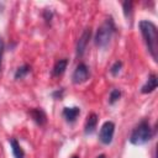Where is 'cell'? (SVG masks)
Returning a JSON list of instances; mask_svg holds the SVG:
<instances>
[{
  "label": "cell",
  "instance_id": "obj_19",
  "mask_svg": "<svg viewBox=\"0 0 158 158\" xmlns=\"http://www.w3.org/2000/svg\"><path fill=\"white\" fill-rule=\"evenodd\" d=\"M96 158H105V154H100V156H98Z\"/></svg>",
  "mask_w": 158,
  "mask_h": 158
},
{
  "label": "cell",
  "instance_id": "obj_5",
  "mask_svg": "<svg viewBox=\"0 0 158 158\" xmlns=\"http://www.w3.org/2000/svg\"><path fill=\"white\" fill-rule=\"evenodd\" d=\"M89 78V68L84 64V63H79L77 65V68L73 72L72 79L74 84H81L84 81H86Z\"/></svg>",
  "mask_w": 158,
  "mask_h": 158
},
{
  "label": "cell",
  "instance_id": "obj_16",
  "mask_svg": "<svg viewBox=\"0 0 158 158\" xmlns=\"http://www.w3.org/2000/svg\"><path fill=\"white\" fill-rule=\"evenodd\" d=\"M123 14L126 17H128V15L131 14V9H132V1H125L123 2Z\"/></svg>",
  "mask_w": 158,
  "mask_h": 158
},
{
  "label": "cell",
  "instance_id": "obj_15",
  "mask_svg": "<svg viewBox=\"0 0 158 158\" xmlns=\"http://www.w3.org/2000/svg\"><path fill=\"white\" fill-rule=\"evenodd\" d=\"M121 68H122V62H121V60H116V62L112 64V67L110 68V73H111L114 77H116V75L120 73Z\"/></svg>",
  "mask_w": 158,
  "mask_h": 158
},
{
  "label": "cell",
  "instance_id": "obj_1",
  "mask_svg": "<svg viewBox=\"0 0 158 158\" xmlns=\"http://www.w3.org/2000/svg\"><path fill=\"white\" fill-rule=\"evenodd\" d=\"M138 26H139L142 37L146 42V46L148 48V52L151 53L154 62H157V59H158V30H157V26L148 20L139 21Z\"/></svg>",
  "mask_w": 158,
  "mask_h": 158
},
{
  "label": "cell",
  "instance_id": "obj_20",
  "mask_svg": "<svg viewBox=\"0 0 158 158\" xmlns=\"http://www.w3.org/2000/svg\"><path fill=\"white\" fill-rule=\"evenodd\" d=\"M70 158H79L78 156H73V157H70Z\"/></svg>",
  "mask_w": 158,
  "mask_h": 158
},
{
  "label": "cell",
  "instance_id": "obj_2",
  "mask_svg": "<svg viewBox=\"0 0 158 158\" xmlns=\"http://www.w3.org/2000/svg\"><path fill=\"white\" fill-rule=\"evenodd\" d=\"M115 31H116V27H115L112 17L106 19L96 31V35L94 38L95 44L98 47H101V48L106 47L109 44V42L111 41V37L115 33Z\"/></svg>",
  "mask_w": 158,
  "mask_h": 158
},
{
  "label": "cell",
  "instance_id": "obj_12",
  "mask_svg": "<svg viewBox=\"0 0 158 158\" xmlns=\"http://www.w3.org/2000/svg\"><path fill=\"white\" fill-rule=\"evenodd\" d=\"M10 146H11L12 156H14L15 158H23V157H25V152H23V149L21 148V146H20V143L17 142V139L11 138V139H10Z\"/></svg>",
  "mask_w": 158,
  "mask_h": 158
},
{
  "label": "cell",
  "instance_id": "obj_18",
  "mask_svg": "<svg viewBox=\"0 0 158 158\" xmlns=\"http://www.w3.org/2000/svg\"><path fill=\"white\" fill-rule=\"evenodd\" d=\"M2 52H4V41L0 36V67H1V59H2Z\"/></svg>",
  "mask_w": 158,
  "mask_h": 158
},
{
  "label": "cell",
  "instance_id": "obj_17",
  "mask_svg": "<svg viewBox=\"0 0 158 158\" xmlns=\"http://www.w3.org/2000/svg\"><path fill=\"white\" fill-rule=\"evenodd\" d=\"M63 89H60V90H57V91H54L52 95H53V98L54 99H62V96H63Z\"/></svg>",
  "mask_w": 158,
  "mask_h": 158
},
{
  "label": "cell",
  "instance_id": "obj_13",
  "mask_svg": "<svg viewBox=\"0 0 158 158\" xmlns=\"http://www.w3.org/2000/svg\"><path fill=\"white\" fill-rule=\"evenodd\" d=\"M31 72V67L28 65V64H23V65H21V67H19L17 69H16V72H15V79H22V78H25L28 73Z\"/></svg>",
  "mask_w": 158,
  "mask_h": 158
},
{
  "label": "cell",
  "instance_id": "obj_11",
  "mask_svg": "<svg viewBox=\"0 0 158 158\" xmlns=\"http://www.w3.org/2000/svg\"><path fill=\"white\" fill-rule=\"evenodd\" d=\"M67 65H68V59H59V60L54 64V67H53V69H52V75H53V77H59V75H62V74L65 72Z\"/></svg>",
  "mask_w": 158,
  "mask_h": 158
},
{
  "label": "cell",
  "instance_id": "obj_7",
  "mask_svg": "<svg viewBox=\"0 0 158 158\" xmlns=\"http://www.w3.org/2000/svg\"><path fill=\"white\" fill-rule=\"evenodd\" d=\"M96 125H98V115L95 112H90L86 117V121H85V126H84V132L85 135H91L95 128H96Z\"/></svg>",
  "mask_w": 158,
  "mask_h": 158
},
{
  "label": "cell",
  "instance_id": "obj_3",
  "mask_svg": "<svg viewBox=\"0 0 158 158\" xmlns=\"http://www.w3.org/2000/svg\"><path fill=\"white\" fill-rule=\"evenodd\" d=\"M152 135H153V132H152V128H151L149 122L146 121V120H143L131 132L130 142L132 144H135V146H142V144L147 143L152 138Z\"/></svg>",
  "mask_w": 158,
  "mask_h": 158
},
{
  "label": "cell",
  "instance_id": "obj_14",
  "mask_svg": "<svg viewBox=\"0 0 158 158\" xmlns=\"http://www.w3.org/2000/svg\"><path fill=\"white\" fill-rule=\"evenodd\" d=\"M121 98V91L118 89H112L110 91V96H109V104L114 105L116 101H118V99Z\"/></svg>",
  "mask_w": 158,
  "mask_h": 158
},
{
  "label": "cell",
  "instance_id": "obj_6",
  "mask_svg": "<svg viewBox=\"0 0 158 158\" xmlns=\"http://www.w3.org/2000/svg\"><path fill=\"white\" fill-rule=\"evenodd\" d=\"M90 36H91V30L90 28H85L84 32L81 33L80 38L78 40V43H77V57H81L86 49V46L89 43V40H90Z\"/></svg>",
  "mask_w": 158,
  "mask_h": 158
},
{
  "label": "cell",
  "instance_id": "obj_10",
  "mask_svg": "<svg viewBox=\"0 0 158 158\" xmlns=\"http://www.w3.org/2000/svg\"><path fill=\"white\" fill-rule=\"evenodd\" d=\"M79 114H80V109L77 107V106H73V107H64V110H63V116H64L65 121L69 122V123L74 122V121L77 120V117L79 116Z\"/></svg>",
  "mask_w": 158,
  "mask_h": 158
},
{
  "label": "cell",
  "instance_id": "obj_4",
  "mask_svg": "<svg viewBox=\"0 0 158 158\" xmlns=\"http://www.w3.org/2000/svg\"><path fill=\"white\" fill-rule=\"evenodd\" d=\"M115 132V123L112 121H106L102 123L100 132H99V139L102 144H110L114 138Z\"/></svg>",
  "mask_w": 158,
  "mask_h": 158
},
{
  "label": "cell",
  "instance_id": "obj_8",
  "mask_svg": "<svg viewBox=\"0 0 158 158\" xmlns=\"http://www.w3.org/2000/svg\"><path fill=\"white\" fill-rule=\"evenodd\" d=\"M30 116L32 117V120L40 125V126H43L46 122H47V116L44 114V111L42 109H38V107H35V109H31L30 110Z\"/></svg>",
  "mask_w": 158,
  "mask_h": 158
},
{
  "label": "cell",
  "instance_id": "obj_9",
  "mask_svg": "<svg viewBox=\"0 0 158 158\" xmlns=\"http://www.w3.org/2000/svg\"><path fill=\"white\" fill-rule=\"evenodd\" d=\"M157 85H158V79H157V75L156 74H151L147 79V83L142 86L141 91L143 94H149L152 91H154L157 89Z\"/></svg>",
  "mask_w": 158,
  "mask_h": 158
}]
</instances>
